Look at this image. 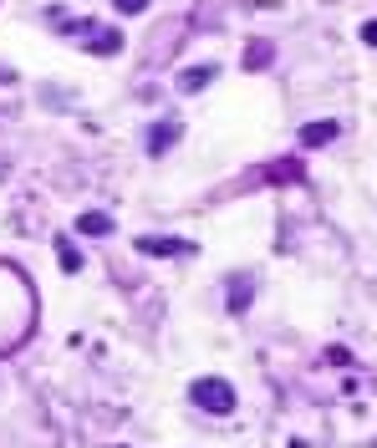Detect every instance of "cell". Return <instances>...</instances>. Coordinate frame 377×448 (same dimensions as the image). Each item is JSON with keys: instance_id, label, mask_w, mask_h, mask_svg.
Returning <instances> with one entry per match:
<instances>
[{"instance_id": "cell-2", "label": "cell", "mask_w": 377, "mask_h": 448, "mask_svg": "<svg viewBox=\"0 0 377 448\" xmlns=\"http://www.w3.org/2000/svg\"><path fill=\"white\" fill-rule=\"evenodd\" d=\"M326 138H336V122H311V127H301V143H326Z\"/></svg>"}, {"instance_id": "cell-3", "label": "cell", "mask_w": 377, "mask_h": 448, "mask_svg": "<svg viewBox=\"0 0 377 448\" xmlns=\"http://www.w3.org/2000/svg\"><path fill=\"white\" fill-rule=\"evenodd\" d=\"M77 230H82V235H107V230H112V219H107V214H82V219H77Z\"/></svg>"}, {"instance_id": "cell-7", "label": "cell", "mask_w": 377, "mask_h": 448, "mask_svg": "<svg viewBox=\"0 0 377 448\" xmlns=\"http://www.w3.org/2000/svg\"><path fill=\"white\" fill-rule=\"evenodd\" d=\"M362 41H372V46H377V21H367V26H362Z\"/></svg>"}, {"instance_id": "cell-1", "label": "cell", "mask_w": 377, "mask_h": 448, "mask_svg": "<svg viewBox=\"0 0 377 448\" xmlns=\"http://www.w3.org/2000/svg\"><path fill=\"white\" fill-rule=\"evenodd\" d=\"M194 402L209 407V412H230L235 407V388H230V382H219V377H199L194 382Z\"/></svg>"}, {"instance_id": "cell-8", "label": "cell", "mask_w": 377, "mask_h": 448, "mask_svg": "<svg viewBox=\"0 0 377 448\" xmlns=\"http://www.w3.org/2000/svg\"><path fill=\"white\" fill-rule=\"evenodd\" d=\"M148 0H117V11H143Z\"/></svg>"}, {"instance_id": "cell-4", "label": "cell", "mask_w": 377, "mask_h": 448, "mask_svg": "<svg viewBox=\"0 0 377 448\" xmlns=\"http://www.w3.org/2000/svg\"><path fill=\"white\" fill-rule=\"evenodd\" d=\"M143 250H153V255H188L194 245H179V240H143Z\"/></svg>"}, {"instance_id": "cell-6", "label": "cell", "mask_w": 377, "mask_h": 448, "mask_svg": "<svg viewBox=\"0 0 377 448\" xmlns=\"http://www.w3.org/2000/svg\"><path fill=\"white\" fill-rule=\"evenodd\" d=\"M209 77H214V67H199V72H188V77H184V87H204Z\"/></svg>"}, {"instance_id": "cell-5", "label": "cell", "mask_w": 377, "mask_h": 448, "mask_svg": "<svg viewBox=\"0 0 377 448\" xmlns=\"http://www.w3.org/2000/svg\"><path fill=\"white\" fill-rule=\"evenodd\" d=\"M174 133H179L174 122H159V127H153V143H148V148H153V153H164V148L174 143Z\"/></svg>"}]
</instances>
